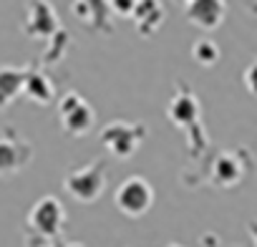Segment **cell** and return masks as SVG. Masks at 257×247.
<instances>
[{"label": "cell", "mask_w": 257, "mask_h": 247, "mask_svg": "<svg viewBox=\"0 0 257 247\" xmlns=\"http://www.w3.org/2000/svg\"><path fill=\"white\" fill-rule=\"evenodd\" d=\"M172 247H179V244H172Z\"/></svg>", "instance_id": "44dd1931"}, {"label": "cell", "mask_w": 257, "mask_h": 247, "mask_svg": "<svg viewBox=\"0 0 257 247\" xmlns=\"http://www.w3.org/2000/svg\"><path fill=\"white\" fill-rule=\"evenodd\" d=\"M144 137H147V127L144 124H134V121H118L116 118L101 129V142L116 159L134 157V152L142 147Z\"/></svg>", "instance_id": "277c9868"}, {"label": "cell", "mask_w": 257, "mask_h": 247, "mask_svg": "<svg viewBox=\"0 0 257 247\" xmlns=\"http://www.w3.org/2000/svg\"><path fill=\"white\" fill-rule=\"evenodd\" d=\"M26 73H28V68H16V66L0 68V111H3L6 106H11V101L18 93H23Z\"/></svg>", "instance_id": "4fadbf2b"}, {"label": "cell", "mask_w": 257, "mask_h": 247, "mask_svg": "<svg viewBox=\"0 0 257 247\" xmlns=\"http://www.w3.org/2000/svg\"><path fill=\"white\" fill-rule=\"evenodd\" d=\"M41 247H53V244H41Z\"/></svg>", "instance_id": "ffe728a7"}, {"label": "cell", "mask_w": 257, "mask_h": 247, "mask_svg": "<svg viewBox=\"0 0 257 247\" xmlns=\"http://www.w3.org/2000/svg\"><path fill=\"white\" fill-rule=\"evenodd\" d=\"M63 189L78 204H93L106 189V164L101 159H93L91 164L68 172L63 179Z\"/></svg>", "instance_id": "6da1fadb"}, {"label": "cell", "mask_w": 257, "mask_h": 247, "mask_svg": "<svg viewBox=\"0 0 257 247\" xmlns=\"http://www.w3.org/2000/svg\"><path fill=\"white\" fill-rule=\"evenodd\" d=\"M48 43H51V48L46 51V63H56V61H61L63 58V53H66V48H68V33L61 28L56 36H51L48 38Z\"/></svg>", "instance_id": "2e32d148"}, {"label": "cell", "mask_w": 257, "mask_h": 247, "mask_svg": "<svg viewBox=\"0 0 257 247\" xmlns=\"http://www.w3.org/2000/svg\"><path fill=\"white\" fill-rule=\"evenodd\" d=\"M192 58L199 63V66H214L219 61V46L209 38H199L194 46H192Z\"/></svg>", "instance_id": "9a60e30c"}, {"label": "cell", "mask_w": 257, "mask_h": 247, "mask_svg": "<svg viewBox=\"0 0 257 247\" xmlns=\"http://www.w3.org/2000/svg\"><path fill=\"white\" fill-rule=\"evenodd\" d=\"M132 18H134L137 31L149 38V36H154L162 28V23H164V8H162L159 0H139L134 13H132Z\"/></svg>", "instance_id": "8fae6325"}, {"label": "cell", "mask_w": 257, "mask_h": 247, "mask_svg": "<svg viewBox=\"0 0 257 247\" xmlns=\"http://www.w3.org/2000/svg\"><path fill=\"white\" fill-rule=\"evenodd\" d=\"M137 3H139V0H108V8L116 16H132Z\"/></svg>", "instance_id": "e0dca14e"}, {"label": "cell", "mask_w": 257, "mask_h": 247, "mask_svg": "<svg viewBox=\"0 0 257 247\" xmlns=\"http://www.w3.org/2000/svg\"><path fill=\"white\" fill-rule=\"evenodd\" d=\"M184 3H189V0H184Z\"/></svg>", "instance_id": "7402d4cb"}, {"label": "cell", "mask_w": 257, "mask_h": 247, "mask_svg": "<svg viewBox=\"0 0 257 247\" xmlns=\"http://www.w3.org/2000/svg\"><path fill=\"white\" fill-rule=\"evenodd\" d=\"M184 13L192 26L202 31H214L222 26L227 16V6H224V0H189Z\"/></svg>", "instance_id": "9c48e42d"}, {"label": "cell", "mask_w": 257, "mask_h": 247, "mask_svg": "<svg viewBox=\"0 0 257 247\" xmlns=\"http://www.w3.org/2000/svg\"><path fill=\"white\" fill-rule=\"evenodd\" d=\"M244 86L252 96H257V61H252L244 71Z\"/></svg>", "instance_id": "ac0fdd59"}, {"label": "cell", "mask_w": 257, "mask_h": 247, "mask_svg": "<svg viewBox=\"0 0 257 247\" xmlns=\"http://www.w3.org/2000/svg\"><path fill=\"white\" fill-rule=\"evenodd\" d=\"M33 159V144L13 132V129H6L0 134V177H13L18 172H23Z\"/></svg>", "instance_id": "52a82bcc"}, {"label": "cell", "mask_w": 257, "mask_h": 247, "mask_svg": "<svg viewBox=\"0 0 257 247\" xmlns=\"http://www.w3.org/2000/svg\"><path fill=\"white\" fill-rule=\"evenodd\" d=\"M252 234H254V239H257V224H252Z\"/></svg>", "instance_id": "d6986e66"}, {"label": "cell", "mask_w": 257, "mask_h": 247, "mask_svg": "<svg viewBox=\"0 0 257 247\" xmlns=\"http://www.w3.org/2000/svg\"><path fill=\"white\" fill-rule=\"evenodd\" d=\"M23 96L31 98L33 103L48 106V103L53 101L56 91H53L51 78H48L43 71H38V68H28V73H26V83H23Z\"/></svg>", "instance_id": "7c38bea8"}, {"label": "cell", "mask_w": 257, "mask_h": 247, "mask_svg": "<svg viewBox=\"0 0 257 247\" xmlns=\"http://www.w3.org/2000/svg\"><path fill=\"white\" fill-rule=\"evenodd\" d=\"M212 179L222 187H232L242 179V167L232 154H219L212 164Z\"/></svg>", "instance_id": "5bb4252c"}, {"label": "cell", "mask_w": 257, "mask_h": 247, "mask_svg": "<svg viewBox=\"0 0 257 247\" xmlns=\"http://www.w3.org/2000/svg\"><path fill=\"white\" fill-rule=\"evenodd\" d=\"M73 16L83 21L91 31H103V33L113 31L108 0H73Z\"/></svg>", "instance_id": "30bf717a"}, {"label": "cell", "mask_w": 257, "mask_h": 247, "mask_svg": "<svg viewBox=\"0 0 257 247\" xmlns=\"http://www.w3.org/2000/svg\"><path fill=\"white\" fill-rule=\"evenodd\" d=\"M63 222H66V209L53 194L41 197L28 212V227L43 239H56L63 229Z\"/></svg>", "instance_id": "8992f818"}, {"label": "cell", "mask_w": 257, "mask_h": 247, "mask_svg": "<svg viewBox=\"0 0 257 247\" xmlns=\"http://www.w3.org/2000/svg\"><path fill=\"white\" fill-rule=\"evenodd\" d=\"M58 118H61V127L68 137H86L93 129L96 113L81 93L68 91L58 101Z\"/></svg>", "instance_id": "5b68a950"}, {"label": "cell", "mask_w": 257, "mask_h": 247, "mask_svg": "<svg viewBox=\"0 0 257 247\" xmlns=\"http://www.w3.org/2000/svg\"><path fill=\"white\" fill-rule=\"evenodd\" d=\"M113 202H116V209L128 217V219H139L144 217L152 204H154V189L149 184V179L134 174L123 179L118 187H116V194H113Z\"/></svg>", "instance_id": "7a4b0ae2"}, {"label": "cell", "mask_w": 257, "mask_h": 247, "mask_svg": "<svg viewBox=\"0 0 257 247\" xmlns=\"http://www.w3.org/2000/svg\"><path fill=\"white\" fill-rule=\"evenodd\" d=\"M167 116L172 118L174 127L189 132L192 152L204 149V137H202V127H199V101H197V96L189 88H179L174 93V98L169 101Z\"/></svg>", "instance_id": "3957f363"}, {"label": "cell", "mask_w": 257, "mask_h": 247, "mask_svg": "<svg viewBox=\"0 0 257 247\" xmlns=\"http://www.w3.org/2000/svg\"><path fill=\"white\" fill-rule=\"evenodd\" d=\"M61 21L56 16V8L51 6V0H28L26 6V21H23V33L28 38L48 41L61 31Z\"/></svg>", "instance_id": "ba28073f"}]
</instances>
